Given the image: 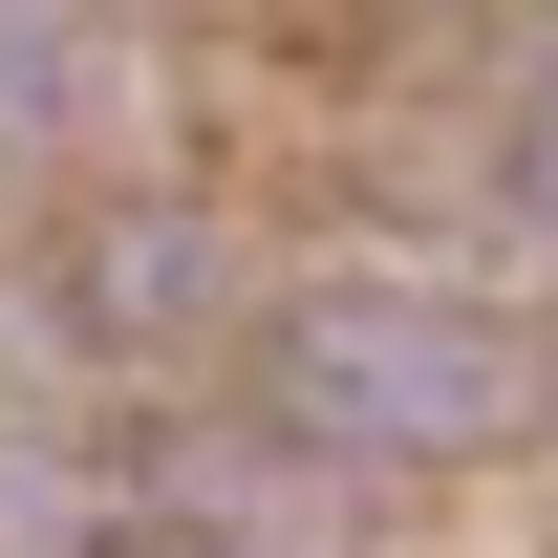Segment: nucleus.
<instances>
[{"label": "nucleus", "mask_w": 558, "mask_h": 558, "mask_svg": "<svg viewBox=\"0 0 558 558\" xmlns=\"http://www.w3.org/2000/svg\"><path fill=\"white\" fill-rule=\"evenodd\" d=\"M258 409L301 451H494V429L537 409V365H515V323L429 301V279H323V301H279Z\"/></svg>", "instance_id": "f257e3e1"}, {"label": "nucleus", "mask_w": 558, "mask_h": 558, "mask_svg": "<svg viewBox=\"0 0 558 558\" xmlns=\"http://www.w3.org/2000/svg\"><path fill=\"white\" fill-rule=\"evenodd\" d=\"M86 22H44V0H0V150H44V130H86Z\"/></svg>", "instance_id": "f03ea898"}, {"label": "nucleus", "mask_w": 558, "mask_h": 558, "mask_svg": "<svg viewBox=\"0 0 558 558\" xmlns=\"http://www.w3.org/2000/svg\"><path fill=\"white\" fill-rule=\"evenodd\" d=\"M194 279H215L194 236H108V323H194Z\"/></svg>", "instance_id": "7ed1b4c3"}, {"label": "nucleus", "mask_w": 558, "mask_h": 558, "mask_svg": "<svg viewBox=\"0 0 558 558\" xmlns=\"http://www.w3.org/2000/svg\"><path fill=\"white\" fill-rule=\"evenodd\" d=\"M537 215H558V65H537Z\"/></svg>", "instance_id": "20e7f679"}, {"label": "nucleus", "mask_w": 558, "mask_h": 558, "mask_svg": "<svg viewBox=\"0 0 558 558\" xmlns=\"http://www.w3.org/2000/svg\"><path fill=\"white\" fill-rule=\"evenodd\" d=\"M172 558H236V537H172Z\"/></svg>", "instance_id": "39448f33"}]
</instances>
